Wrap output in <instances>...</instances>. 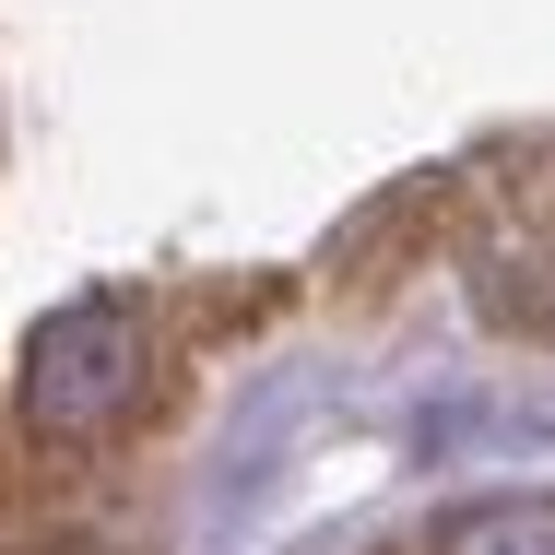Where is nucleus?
Instances as JSON below:
<instances>
[{"label":"nucleus","instance_id":"nucleus-1","mask_svg":"<svg viewBox=\"0 0 555 555\" xmlns=\"http://www.w3.org/2000/svg\"><path fill=\"white\" fill-rule=\"evenodd\" d=\"M166 390V332L130 284H95L24 332V426L48 449H107L154 414Z\"/></svg>","mask_w":555,"mask_h":555},{"label":"nucleus","instance_id":"nucleus-2","mask_svg":"<svg viewBox=\"0 0 555 555\" xmlns=\"http://www.w3.org/2000/svg\"><path fill=\"white\" fill-rule=\"evenodd\" d=\"M426 555H555V496H485V508L438 520Z\"/></svg>","mask_w":555,"mask_h":555}]
</instances>
